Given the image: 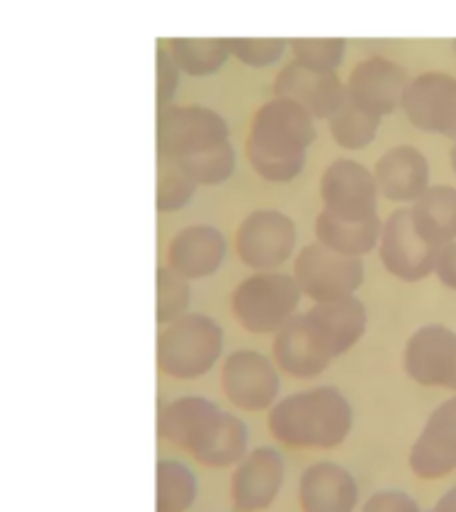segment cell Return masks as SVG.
I'll use <instances>...</instances> for the list:
<instances>
[{"label":"cell","mask_w":456,"mask_h":512,"mask_svg":"<svg viewBox=\"0 0 456 512\" xmlns=\"http://www.w3.org/2000/svg\"><path fill=\"white\" fill-rule=\"evenodd\" d=\"M315 142V118L302 104L275 96L251 120L246 152L251 166L267 182H291L302 174L307 147Z\"/></svg>","instance_id":"6da1fadb"},{"label":"cell","mask_w":456,"mask_h":512,"mask_svg":"<svg viewBox=\"0 0 456 512\" xmlns=\"http://www.w3.org/2000/svg\"><path fill=\"white\" fill-rule=\"evenodd\" d=\"M270 432L294 448H334L352 430L350 400L336 387L294 392L272 406Z\"/></svg>","instance_id":"7a4b0ae2"},{"label":"cell","mask_w":456,"mask_h":512,"mask_svg":"<svg viewBox=\"0 0 456 512\" xmlns=\"http://www.w3.org/2000/svg\"><path fill=\"white\" fill-rule=\"evenodd\" d=\"M222 347V326L203 312H187L158 334V368L174 379H195L214 368Z\"/></svg>","instance_id":"3957f363"},{"label":"cell","mask_w":456,"mask_h":512,"mask_svg":"<svg viewBox=\"0 0 456 512\" xmlns=\"http://www.w3.org/2000/svg\"><path fill=\"white\" fill-rule=\"evenodd\" d=\"M302 288L294 275L256 272L232 291V312L251 334H278L296 315Z\"/></svg>","instance_id":"277c9868"},{"label":"cell","mask_w":456,"mask_h":512,"mask_svg":"<svg viewBox=\"0 0 456 512\" xmlns=\"http://www.w3.org/2000/svg\"><path fill=\"white\" fill-rule=\"evenodd\" d=\"M363 275L366 272L360 256L339 254L334 248L323 246L320 240L307 243L294 262L296 283L315 304L352 296L363 286Z\"/></svg>","instance_id":"5b68a950"},{"label":"cell","mask_w":456,"mask_h":512,"mask_svg":"<svg viewBox=\"0 0 456 512\" xmlns=\"http://www.w3.org/2000/svg\"><path fill=\"white\" fill-rule=\"evenodd\" d=\"M230 142V126L208 107H166L158 115V158H184Z\"/></svg>","instance_id":"8992f818"},{"label":"cell","mask_w":456,"mask_h":512,"mask_svg":"<svg viewBox=\"0 0 456 512\" xmlns=\"http://www.w3.org/2000/svg\"><path fill=\"white\" fill-rule=\"evenodd\" d=\"M240 262L254 270H275L294 256L296 224L291 216L275 208H262L248 214L235 235Z\"/></svg>","instance_id":"52a82bcc"},{"label":"cell","mask_w":456,"mask_h":512,"mask_svg":"<svg viewBox=\"0 0 456 512\" xmlns=\"http://www.w3.org/2000/svg\"><path fill=\"white\" fill-rule=\"evenodd\" d=\"M379 259L384 270L398 280L416 283L435 272L438 246H432L416 232L411 208H398L384 219L382 240H379Z\"/></svg>","instance_id":"ba28073f"},{"label":"cell","mask_w":456,"mask_h":512,"mask_svg":"<svg viewBox=\"0 0 456 512\" xmlns=\"http://www.w3.org/2000/svg\"><path fill=\"white\" fill-rule=\"evenodd\" d=\"M272 358L280 371L296 376V379H312L323 374L328 363L336 358L328 344L323 328L312 318L310 310L299 312L280 328L272 342Z\"/></svg>","instance_id":"9c48e42d"},{"label":"cell","mask_w":456,"mask_h":512,"mask_svg":"<svg viewBox=\"0 0 456 512\" xmlns=\"http://www.w3.org/2000/svg\"><path fill=\"white\" fill-rule=\"evenodd\" d=\"M224 395L232 406L246 411H264L275 406L280 392L278 368L262 352L238 350L222 366Z\"/></svg>","instance_id":"30bf717a"},{"label":"cell","mask_w":456,"mask_h":512,"mask_svg":"<svg viewBox=\"0 0 456 512\" xmlns=\"http://www.w3.org/2000/svg\"><path fill=\"white\" fill-rule=\"evenodd\" d=\"M323 208L344 219H363L376 214L379 184L374 171L352 158H339L326 168L320 179Z\"/></svg>","instance_id":"8fae6325"},{"label":"cell","mask_w":456,"mask_h":512,"mask_svg":"<svg viewBox=\"0 0 456 512\" xmlns=\"http://www.w3.org/2000/svg\"><path fill=\"white\" fill-rule=\"evenodd\" d=\"M403 110L416 128L443 134L456 142V78L446 72H427L411 80Z\"/></svg>","instance_id":"7c38bea8"},{"label":"cell","mask_w":456,"mask_h":512,"mask_svg":"<svg viewBox=\"0 0 456 512\" xmlns=\"http://www.w3.org/2000/svg\"><path fill=\"white\" fill-rule=\"evenodd\" d=\"M408 86H411V80L400 64L376 56V59L360 62L352 70L350 80H347V99L376 118H384L403 107Z\"/></svg>","instance_id":"4fadbf2b"},{"label":"cell","mask_w":456,"mask_h":512,"mask_svg":"<svg viewBox=\"0 0 456 512\" xmlns=\"http://www.w3.org/2000/svg\"><path fill=\"white\" fill-rule=\"evenodd\" d=\"M456 363V331L430 323L416 331L403 352V368L416 384L446 387Z\"/></svg>","instance_id":"5bb4252c"},{"label":"cell","mask_w":456,"mask_h":512,"mask_svg":"<svg viewBox=\"0 0 456 512\" xmlns=\"http://www.w3.org/2000/svg\"><path fill=\"white\" fill-rule=\"evenodd\" d=\"M408 464L424 480L446 478L456 470V398L440 403L416 438Z\"/></svg>","instance_id":"9a60e30c"},{"label":"cell","mask_w":456,"mask_h":512,"mask_svg":"<svg viewBox=\"0 0 456 512\" xmlns=\"http://www.w3.org/2000/svg\"><path fill=\"white\" fill-rule=\"evenodd\" d=\"M283 472V456L275 448H254L243 456L230 483L235 510L259 512L270 507L283 486Z\"/></svg>","instance_id":"2e32d148"},{"label":"cell","mask_w":456,"mask_h":512,"mask_svg":"<svg viewBox=\"0 0 456 512\" xmlns=\"http://www.w3.org/2000/svg\"><path fill=\"white\" fill-rule=\"evenodd\" d=\"M275 96L294 99L312 118H331L347 102V86L334 72L310 70L304 64H288L275 80Z\"/></svg>","instance_id":"e0dca14e"},{"label":"cell","mask_w":456,"mask_h":512,"mask_svg":"<svg viewBox=\"0 0 456 512\" xmlns=\"http://www.w3.org/2000/svg\"><path fill=\"white\" fill-rule=\"evenodd\" d=\"M168 267H174L187 280H200L214 275L227 256V240L216 227L192 224L184 227L168 243Z\"/></svg>","instance_id":"ac0fdd59"},{"label":"cell","mask_w":456,"mask_h":512,"mask_svg":"<svg viewBox=\"0 0 456 512\" xmlns=\"http://www.w3.org/2000/svg\"><path fill=\"white\" fill-rule=\"evenodd\" d=\"M379 195L395 203H414L430 190V163L416 147H392L374 166Z\"/></svg>","instance_id":"d6986e66"},{"label":"cell","mask_w":456,"mask_h":512,"mask_svg":"<svg viewBox=\"0 0 456 512\" xmlns=\"http://www.w3.org/2000/svg\"><path fill=\"white\" fill-rule=\"evenodd\" d=\"M299 504L304 512H352L358 504V486L344 467L318 462L299 480Z\"/></svg>","instance_id":"ffe728a7"},{"label":"cell","mask_w":456,"mask_h":512,"mask_svg":"<svg viewBox=\"0 0 456 512\" xmlns=\"http://www.w3.org/2000/svg\"><path fill=\"white\" fill-rule=\"evenodd\" d=\"M222 408L214 400L200 398V395H184L160 408L158 414V435L174 446L192 451V446L203 438V432L214 424Z\"/></svg>","instance_id":"44dd1931"},{"label":"cell","mask_w":456,"mask_h":512,"mask_svg":"<svg viewBox=\"0 0 456 512\" xmlns=\"http://www.w3.org/2000/svg\"><path fill=\"white\" fill-rule=\"evenodd\" d=\"M310 315L323 328V334H326L336 358L344 355L347 350H352L360 342V336L366 334V304L360 302L355 294L342 296V299H331V302H318L310 310Z\"/></svg>","instance_id":"7402d4cb"},{"label":"cell","mask_w":456,"mask_h":512,"mask_svg":"<svg viewBox=\"0 0 456 512\" xmlns=\"http://www.w3.org/2000/svg\"><path fill=\"white\" fill-rule=\"evenodd\" d=\"M382 227L379 214L363 216V219H344V216H336L323 208L315 219V235L320 243L347 256H366L382 240Z\"/></svg>","instance_id":"603a6c76"},{"label":"cell","mask_w":456,"mask_h":512,"mask_svg":"<svg viewBox=\"0 0 456 512\" xmlns=\"http://www.w3.org/2000/svg\"><path fill=\"white\" fill-rule=\"evenodd\" d=\"M416 232L432 246H448L456 240V190L435 184L411 206Z\"/></svg>","instance_id":"cb8c5ba5"},{"label":"cell","mask_w":456,"mask_h":512,"mask_svg":"<svg viewBox=\"0 0 456 512\" xmlns=\"http://www.w3.org/2000/svg\"><path fill=\"white\" fill-rule=\"evenodd\" d=\"M246 446V424L240 422L238 416L222 411L214 419V424L203 432V438L192 446L190 454L206 467H227V464L240 462L246 456Z\"/></svg>","instance_id":"d4e9b609"},{"label":"cell","mask_w":456,"mask_h":512,"mask_svg":"<svg viewBox=\"0 0 456 512\" xmlns=\"http://www.w3.org/2000/svg\"><path fill=\"white\" fill-rule=\"evenodd\" d=\"M198 496V480L179 459L158 462V512H187Z\"/></svg>","instance_id":"484cf974"},{"label":"cell","mask_w":456,"mask_h":512,"mask_svg":"<svg viewBox=\"0 0 456 512\" xmlns=\"http://www.w3.org/2000/svg\"><path fill=\"white\" fill-rule=\"evenodd\" d=\"M171 54H174L176 64L190 75H211L227 62V56L232 54L230 40H187L174 38L171 40Z\"/></svg>","instance_id":"4316f807"},{"label":"cell","mask_w":456,"mask_h":512,"mask_svg":"<svg viewBox=\"0 0 456 512\" xmlns=\"http://www.w3.org/2000/svg\"><path fill=\"white\" fill-rule=\"evenodd\" d=\"M176 166L182 168L184 174L190 176L195 184H222L227 182L235 171V150H232L230 142L216 144V147H208V150L192 152V155H184V158L174 160Z\"/></svg>","instance_id":"83f0119b"},{"label":"cell","mask_w":456,"mask_h":512,"mask_svg":"<svg viewBox=\"0 0 456 512\" xmlns=\"http://www.w3.org/2000/svg\"><path fill=\"white\" fill-rule=\"evenodd\" d=\"M328 120H331V136H334V142L339 147L363 150V147L374 142L376 128H379L382 118H376V115H371V112H366L363 107L347 99Z\"/></svg>","instance_id":"f1b7e54d"},{"label":"cell","mask_w":456,"mask_h":512,"mask_svg":"<svg viewBox=\"0 0 456 512\" xmlns=\"http://www.w3.org/2000/svg\"><path fill=\"white\" fill-rule=\"evenodd\" d=\"M158 323H171V320L182 318L187 315V307H190L192 291H190V280L179 275L174 267H158Z\"/></svg>","instance_id":"f546056e"},{"label":"cell","mask_w":456,"mask_h":512,"mask_svg":"<svg viewBox=\"0 0 456 512\" xmlns=\"http://www.w3.org/2000/svg\"><path fill=\"white\" fill-rule=\"evenodd\" d=\"M195 187H198V184L192 182L190 176L184 174L174 160L160 158L158 195H155V203H158L160 211H179L182 206H187L192 200V195H195Z\"/></svg>","instance_id":"4dcf8cb0"},{"label":"cell","mask_w":456,"mask_h":512,"mask_svg":"<svg viewBox=\"0 0 456 512\" xmlns=\"http://www.w3.org/2000/svg\"><path fill=\"white\" fill-rule=\"evenodd\" d=\"M296 62L310 67V70L334 72L344 56V40L328 38V40H291Z\"/></svg>","instance_id":"1f68e13d"},{"label":"cell","mask_w":456,"mask_h":512,"mask_svg":"<svg viewBox=\"0 0 456 512\" xmlns=\"http://www.w3.org/2000/svg\"><path fill=\"white\" fill-rule=\"evenodd\" d=\"M288 40H248L238 38L230 40L232 54L238 56L240 62H246L248 67H267V64L278 62L280 54L286 51Z\"/></svg>","instance_id":"d6a6232c"},{"label":"cell","mask_w":456,"mask_h":512,"mask_svg":"<svg viewBox=\"0 0 456 512\" xmlns=\"http://www.w3.org/2000/svg\"><path fill=\"white\" fill-rule=\"evenodd\" d=\"M179 64H176L174 54L166 51V48H160L158 51V104H163L174 96L176 91V83H179Z\"/></svg>","instance_id":"836d02e7"},{"label":"cell","mask_w":456,"mask_h":512,"mask_svg":"<svg viewBox=\"0 0 456 512\" xmlns=\"http://www.w3.org/2000/svg\"><path fill=\"white\" fill-rule=\"evenodd\" d=\"M363 512H422L419 504L403 491H379L363 504Z\"/></svg>","instance_id":"e575fe53"},{"label":"cell","mask_w":456,"mask_h":512,"mask_svg":"<svg viewBox=\"0 0 456 512\" xmlns=\"http://www.w3.org/2000/svg\"><path fill=\"white\" fill-rule=\"evenodd\" d=\"M435 275L446 288L456 291V240L448 246L438 248V259H435Z\"/></svg>","instance_id":"d590c367"},{"label":"cell","mask_w":456,"mask_h":512,"mask_svg":"<svg viewBox=\"0 0 456 512\" xmlns=\"http://www.w3.org/2000/svg\"><path fill=\"white\" fill-rule=\"evenodd\" d=\"M432 512H456V488H451V491H446V494L440 496Z\"/></svg>","instance_id":"8d00e7d4"},{"label":"cell","mask_w":456,"mask_h":512,"mask_svg":"<svg viewBox=\"0 0 456 512\" xmlns=\"http://www.w3.org/2000/svg\"><path fill=\"white\" fill-rule=\"evenodd\" d=\"M446 387L448 390H456V363H454V371H451V379H448Z\"/></svg>","instance_id":"74e56055"},{"label":"cell","mask_w":456,"mask_h":512,"mask_svg":"<svg viewBox=\"0 0 456 512\" xmlns=\"http://www.w3.org/2000/svg\"><path fill=\"white\" fill-rule=\"evenodd\" d=\"M451 168H454V174H456V142L454 147H451Z\"/></svg>","instance_id":"f35d334b"},{"label":"cell","mask_w":456,"mask_h":512,"mask_svg":"<svg viewBox=\"0 0 456 512\" xmlns=\"http://www.w3.org/2000/svg\"><path fill=\"white\" fill-rule=\"evenodd\" d=\"M454 43H456V40H454Z\"/></svg>","instance_id":"ab89813d"},{"label":"cell","mask_w":456,"mask_h":512,"mask_svg":"<svg viewBox=\"0 0 456 512\" xmlns=\"http://www.w3.org/2000/svg\"><path fill=\"white\" fill-rule=\"evenodd\" d=\"M238 512H240V510H238Z\"/></svg>","instance_id":"60d3db41"}]
</instances>
